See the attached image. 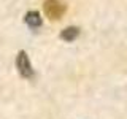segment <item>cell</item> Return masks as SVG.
Instances as JSON below:
<instances>
[{"mask_svg": "<svg viewBox=\"0 0 127 119\" xmlns=\"http://www.w3.org/2000/svg\"><path fill=\"white\" fill-rule=\"evenodd\" d=\"M45 13L51 19H59L65 13V5L61 0H46L45 2Z\"/></svg>", "mask_w": 127, "mask_h": 119, "instance_id": "obj_1", "label": "cell"}, {"mask_svg": "<svg viewBox=\"0 0 127 119\" xmlns=\"http://www.w3.org/2000/svg\"><path fill=\"white\" fill-rule=\"evenodd\" d=\"M16 67H18L19 73H21L24 78L33 76V68H32L30 60H29V57H27V54L24 53V51H21L19 56H18V59H16Z\"/></svg>", "mask_w": 127, "mask_h": 119, "instance_id": "obj_2", "label": "cell"}, {"mask_svg": "<svg viewBox=\"0 0 127 119\" xmlns=\"http://www.w3.org/2000/svg\"><path fill=\"white\" fill-rule=\"evenodd\" d=\"M78 35H79V29H76V27H67L61 32V38L65 40V41H73V40H76Z\"/></svg>", "mask_w": 127, "mask_h": 119, "instance_id": "obj_3", "label": "cell"}, {"mask_svg": "<svg viewBox=\"0 0 127 119\" xmlns=\"http://www.w3.org/2000/svg\"><path fill=\"white\" fill-rule=\"evenodd\" d=\"M26 22L29 24L30 27H40L41 26V18H40V14L37 11H29V13L26 14Z\"/></svg>", "mask_w": 127, "mask_h": 119, "instance_id": "obj_4", "label": "cell"}]
</instances>
